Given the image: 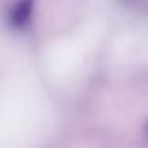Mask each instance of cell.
I'll use <instances>...</instances> for the list:
<instances>
[{"mask_svg":"<svg viewBox=\"0 0 148 148\" xmlns=\"http://www.w3.org/2000/svg\"><path fill=\"white\" fill-rule=\"evenodd\" d=\"M35 0H18L10 13V23L16 29H23L30 19Z\"/></svg>","mask_w":148,"mask_h":148,"instance_id":"obj_1","label":"cell"}]
</instances>
